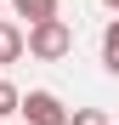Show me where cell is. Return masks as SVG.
<instances>
[{"instance_id":"ba28073f","label":"cell","mask_w":119,"mask_h":125,"mask_svg":"<svg viewBox=\"0 0 119 125\" xmlns=\"http://www.w3.org/2000/svg\"><path fill=\"white\" fill-rule=\"evenodd\" d=\"M102 6H108V11H113V17H119V0H102Z\"/></svg>"},{"instance_id":"8992f818","label":"cell","mask_w":119,"mask_h":125,"mask_svg":"<svg viewBox=\"0 0 119 125\" xmlns=\"http://www.w3.org/2000/svg\"><path fill=\"white\" fill-rule=\"evenodd\" d=\"M17 108H23V91H17L11 80H0V119H11Z\"/></svg>"},{"instance_id":"7a4b0ae2","label":"cell","mask_w":119,"mask_h":125,"mask_svg":"<svg viewBox=\"0 0 119 125\" xmlns=\"http://www.w3.org/2000/svg\"><path fill=\"white\" fill-rule=\"evenodd\" d=\"M23 114L28 125H68V108H63V97L57 91H23Z\"/></svg>"},{"instance_id":"3957f363","label":"cell","mask_w":119,"mask_h":125,"mask_svg":"<svg viewBox=\"0 0 119 125\" xmlns=\"http://www.w3.org/2000/svg\"><path fill=\"white\" fill-rule=\"evenodd\" d=\"M6 62H23V23L0 17V68H6Z\"/></svg>"},{"instance_id":"277c9868","label":"cell","mask_w":119,"mask_h":125,"mask_svg":"<svg viewBox=\"0 0 119 125\" xmlns=\"http://www.w3.org/2000/svg\"><path fill=\"white\" fill-rule=\"evenodd\" d=\"M11 11L28 17V29H34V23H51L57 17V0H11Z\"/></svg>"},{"instance_id":"6da1fadb","label":"cell","mask_w":119,"mask_h":125,"mask_svg":"<svg viewBox=\"0 0 119 125\" xmlns=\"http://www.w3.org/2000/svg\"><path fill=\"white\" fill-rule=\"evenodd\" d=\"M23 51L40 57V62H63V57L74 51V29H68V17H51V23L23 29Z\"/></svg>"},{"instance_id":"52a82bcc","label":"cell","mask_w":119,"mask_h":125,"mask_svg":"<svg viewBox=\"0 0 119 125\" xmlns=\"http://www.w3.org/2000/svg\"><path fill=\"white\" fill-rule=\"evenodd\" d=\"M68 125H108V114H102V108H74Z\"/></svg>"},{"instance_id":"5b68a950","label":"cell","mask_w":119,"mask_h":125,"mask_svg":"<svg viewBox=\"0 0 119 125\" xmlns=\"http://www.w3.org/2000/svg\"><path fill=\"white\" fill-rule=\"evenodd\" d=\"M102 68L119 80V17H113V23L102 29Z\"/></svg>"}]
</instances>
